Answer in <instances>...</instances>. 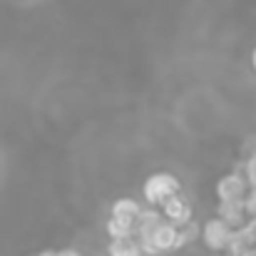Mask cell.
I'll list each match as a JSON object with an SVG mask.
<instances>
[{
    "label": "cell",
    "mask_w": 256,
    "mask_h": 256,
    "mask_svg": "<svg viewBox=\"0 0 256 256\" xmlns=\"http://www.w3.org/2000/svg\"><path fill=\"white\" fill-rule=\"evenodd\" d=\"M142 194H144V202L150 206H162L167 199L182 194V182L172 174V172H154L144 179V186H142Z\"/></svg>",
    "instance_id": "1"
},
{
    "label": "cell",
    "mask_w": 256,
    "mask_h": 256,
    "mask_svg": "<svg viewBox=\"0 0 256 256\" xmlns=\"http://www.w3.org/2000/svg\"><path fill=\"white\" fill-rule=\"evenodd\" d=\"M232 234H234V229H232L226 222H222L219 216L209 219V222L202 226V242H204V246H206L209 252H214V254H222V252L229 249Z\"/></svg>",
    "instance_id": "2"
},
{
    "label": "cell",
    "mask_w": 256,
    "mask_h": 256,
    "mask_svg": "<svg viewBox=\"0 0 256 256\" xmlns=\"http://www.w3.org/2000/svg\"><path fill=\"white\" fill-rule=\"evenodd\" d=\"M249 182L242 172H229L224 176H219L214 192L219 202H244V196L249 194Z\"/></svg>",
    "instance_id": "3"
},
{
    "label": "cell",
    "mask_w": 256,
    "mask_h": 256,
    "mask_svg": "<svg viewBox=\"0 0 256 256\" xmlns=\"http://www.w3.org/2000/svg\"><path fill=\"white\" fill-rule=\"evenodd\" d=\"M160 209H162L164 219L172 222L174 226H184V224L192 222V204H189L186 196H182V194H176V196L167 199Z\"/></svg>",
    "instance_id": "4"
},
{
    "label": "cell",
    "mask_w": 256,
    "mask_h": 256,
    "mask_svg": "<svg viewBox=\"0 0 256 256\" xmlns=\"http://www.w3.org/2000/svg\"><path fill=\"white\" fill-rule=\"evenodd\" d=\"M216 216L226 222L232 229H242L249 222V214L244 209V202H219L216 204Z\"/></svg>",
    "instance_id": "5"
},
{
    "label": "cell",
    "mask_w": 256,
    "mask_h": 256,
    "mask_svg": "<svg viewBox=\"0 0 256 256\" xmlns=\"http://www.w3.org/2000/svg\"><path fill=\"white\" fill-rule=\"evenodd\" d=\"M142 214V206L137 199L132 196H120L112 202V209H110V216H120V219H130V222H137Z\"/></svg>",
    "instance_id": "6"
},
{
    "label": "cell",
    "mask_w": 256,
    "mask_h": 256,
    "mask_svg": "<svg viewBox=\"0 0 256 256\" xmlns=\"http://www.w3.org/2000/svg\"><path fill=\"white\" fill-rule=\"evenodd\" d=\"M104 232L110 234V239H130L137 234V222L130 219H120V216H110L104 224Z\"/></svg>",
    "instance_id": "7"
},
{
    "label": "cell",
    "mask_w": 256,
    "mask_h": 256,
    "mask_svg": "<svg viewBox=\"0 0 256 256\" xmlns=\"http://www.w3.org/2000/svg\"><path fill=\"white\" fill-rule=\"evenodd\" d=\"M142 246L137 242V236L130 239H112L107 244V256H142Z\"/></svg>",
    "instance_id": "8"
},
{
    "label": "cell",
    "mask_w": 256,
    "mask_h": 256,
    "mask_svg": "<svg viewBox=\"0 0 256 256\" xmlns=\"http://www.w3.org/2000/svg\"><path fill=\"white\" fill-rule=\"evenodd\" d=\"M202 239V226L196 224V222H189V224H184V226H179V236H176V249H182V246H186L192 239Z\"/></svg>",
    "instance_id": "9"
},
{
    "label": "cell",
    "mask_w": 256,
    "mask_h": 256,
    "mask_svg": "<svg viewBox=\"0 0 256 256\" xmlns=\"http://www.w3.org/2000/svg\"><path fill=\"white\" fill-rule=\"evenodd\" d=\"M244 176H246L249 186H252V189H256V154L246 157V162H244Z\"/></svg>",
    "instance_id": "10"
},
{
    "label": "cell",
    "mask_w": 256,
    "mask_h": 256,
    "mask_svg": "<svg viewBox=\"0 0 256 256\" xmlns=\"http://www.w3.org/2000/svg\"><path fill=\"white\" fill-rule=\"evenodd\" d=\"M244 209H246L249 219L256 216V189H249V194L244 196Z\"/></svg>",
    "instance_id": "11"
},
{
    "label": "cell",
    "mask_w": 256,
    "mask_h": 256,
    "mask_svg": "<svg viewBox=\"0 0 256 256\" xmlns=\"http://www.w3.org/2000/svg\"><path fill=\"white\" fill-rule=\"evenodd\" d=\"M242 229H244L246 239L252 242V246H256V216H252V219L246 222V226H242Z\"/></svg>",
    "instance_id": "12"
},
{
    "label": "cell",
    "mask_w": 256,
    "mask_h": 256,
    "mask_svg": "<svg viewBox=\"0 0 256 256\" xmlns=\"http://www.w3.org/2000/svg\"><path fill=\"white\" fill-rule=\"evenodd\" d=\"M58 256H80L75 249H62V252H58Z\"/></svg>",
    "instance_id": "13"
},
{
    "label": "cell",
    "mask_w": 256,
    "mask_h": 256,
    "mask_svg": "<svg viewBox=\"0 0 256 256\" xmlns=\"http://www.w3.org/2000/svg\"><path fill=\"white\" fill-rule=\"evenodd\" d=\"M252 68H254V72H256V48L252 50Z\"/></svg>",
    "instance_id": "14"
},
{
    "label": "cell",
    "mask_w": 256,
    "mask_h": 256,
    "mask_svg": "<svg viewBox=\"0 0 256 256\" xmlns=\"http://www.w3.org/2000/svg\"><path fill=\"white\" fill-rule=\"evenodd\" d=\"M35 256H58V252H40V254H35Z\"/></svg>",
    "instance_id": "15"
},
{
    "label": "cell",
    "mask_w": 256,
    "mask_h": 256,
    "mask_svg": "<svg viewBox=\"0 0 256 256\" xmlns=\"http://www.w3.org/2000/svg\"><path fill=\"white\" fill-rule=\"evenodd\" d=\"M244 256H256V246H254V249H249V252H246Z\"/></svg>",
    "instance_id": "16"
},
{
    "label": "cell",
    "mask_w": 256,
    "mask_h": 256,
    "mask_svg": "<svg viewBox=\"0 0 256 256\" xmlns=\"http://www.w3.org/2000/svg\"><path fill=\"white\" fill-rule=\"evenodd\" d=\"M212 256H224V254H212Z\"/></svg>",
    "instance_id": "17"
}]
</instances>
